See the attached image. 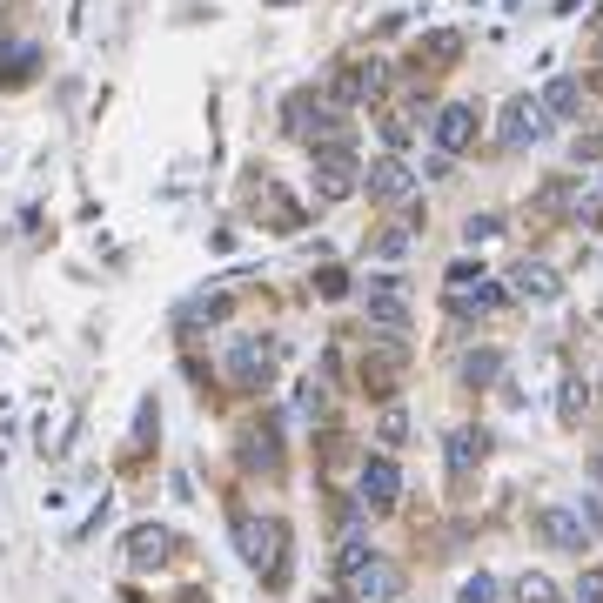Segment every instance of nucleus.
Returning <instances> with one entry per match:
<instances>
[{
	"mask_svg": "<svg viewBox=\"0 0 603 603\" xmlns=\"http://www.w3.org/2000/svg\"><path fill=\"white\" fill-rule=\"evenodd\" d=\"M268 543H275V530H262V523H242V557H248V563H268V557H275Z\"/></svg>",
	"mask_w": 603,
	"mask_h": 603,
	"instance_id": "obj_15",
	"label": "nucleus"
},
{
	"mask_svg": "<svg viewBox=\"0 0 603 603\" xmlns=\"http://www.w3.org/2000/svg\"><path fill=\"white\" fill-rule=\"evenodd\" d=\"M577 108H583V88H577V81H550V88H543V114H563V121H570Z\"/></svg>",
	"mask_w": 603,
	"mask_h": 603,
	"instance_id": "obj_13",
	"label": "nucleus"
},
{
	"mask_svg": "<svg viewBox=\"0 0 603 603\" xmlns=\"http://www.w3.org/2000/svg\"><path fill=\"white\" fill-rule=\"evenodd\" d=\"M496 228H503V222H496V215H469V228H463V235H469V242H490Z\"/></svg>",
	"mask_w": 603,
	"mask_h": 603,
	"instance_id": "obj_20",
	"label": "nucleus"
},
{
	"mask_svg": "<svg viewBox=\"0 0 603 603\" xmlns=\"http://www.w3.org/2000/svg\"><path fill=\"white\" fill-rule=\"evenodd\" d=\"M577 603H603V570H583V583H577Z\"/></svg>",
	"mask_w": 603,
	"mask_h": 603,
	"instance_id": "obj_19",
	"label": "nucleus"
},
{
	"mask_svg": "<svg viewBox=\"0 0 603 603\" xmlns=\"http://www.w3.org/2000/svg\"><path fill=\"white\" fill-rule=\"evenodd\" d=\"M402 429H409L402 423V409H389V416H382V443H402Z\"/></svg>",
	"mask_w": 603,
	"mask_h": 603,
	"instance_id": "obj_22",
	"label": "nucleus"
},
{
	"mask_svg": "<svg viewBox=\"0 0 603 603\" xmlns=\"http://www.w3.org/2000/svg\"><path fill=\"white\" fill-rule=\"evenodd\" d=\"M510 289L523 295V302H550V295H557V275H550V268H543V262H516Z\"/></svg>",
	"mask_w": 603,
	"mask_h": 603,
	"instance_id": "obj_10",
	"label": "nucleus"
},
{
	"mask_svg": "<svg viewBox=\"0 0 603 603\" xmlns=\"http://www.w3.org/2000/svg\"><path fill=\"white\" fill-rule=\"evenodd\" d=\"M423 47H429V54H436V61H449V54H456V47H463V41H456V34H429Z\"/></svg>",
	"mask_w": 603,
	"mask_h": 603,
	"instance_id": "obj_21",
	"label": "nucleus"
},
{
	"mask_svg": "<svg viewBox=\"0 0 603 603\" xmlns=\"http://www.w3.org/2000/svg\"><path fill=\"white\" fill-rule=\"evenodd\" d=\"M516 597H523V603H557V583H550V577H536V570H530V577L516 583Z\"/></svg>",
	"mask_w": 603,
	"mask_h": 603,
	"instance_id": "obj_17",
	"label": "nucleus"
},
{
	"mask_svg": "<svg viewBox=\"0 0 603 603\" xmlns=\"http://www.w3.org/2000/svg\"><path fill=\"white\" fill-rule=\"evenodd\" d=\"M463 376H469V382H496V376H503V356H496V349H483V356L463 362Z\"/></svg>",
	"mask_w": 603,
	"mask_h": 603,
	"instance_id": "obj_16",
	"label": "nucleus"
},
{
	"mask_svg": "<svg viewBox=\"0 0 603 603\" xmlns=\"http://www.w3.org/2000/svg\"><path fill=\"white\" fill-rule=\"evenodd\" d=\"M356 590H362V597H396L402 577L389 570V563H369V570H356Z\"/></svg>",
	"mask_w": 603,
	"mask_h": 603,
	"instance_id": "obj_12",
	"label": "nucleus"
},
{
	"mask_svg": "<svg viewBox=\"0 0 603 603\" xmlns=\"http://www.w3.org/2000/svg\"><path fill=\"white\" fill-rule=\"evenodd\" d=\"M315 188H322V201H342L356 188V155H349L342 141H322V148H315Z\"/></svg>",
	"mask_w": 603,
	"mask_h": 603,
	"instance_id": "obj_3",
	"label": "nucleus"
},
{
	"mask_svg": "<svg viewBox=\"0 0 603 603\" xmlns=\"http://www.w3.org/2000/svg\"><path fill=\"white\" fill-rule=\"evenodd\" d=\"M369 329H389V335L409 329V295H402V275H376V282H369Z\"/></svg>",
	"mask_w": 603,
	"mask_h": 603,
	"instance_id": "obj_2",
	"label": "nucleus"
},
{
	"mask_svg": "<svg viewBox=\"0 0 603 603\" xmlns=\"http://www.w3.org/2000/svg\"><path fill=\"white\" fill-rule=\"evenodd\" d=\"M483 443H490L483 429H456V436H449V469H469V463H483Z\"/></svg>",
	"mask_w": 603,
	"mask_h": 603,
	"instance_id": "obj_11",
	"label": "nucleus"
},
{
	"mask_svg": "<svg viewBox=\"0 0 603 603\" xmlns=\"http://www.w3.org/2000/svg\"><path fill=\"white\" fill-rule=\"evenodd\" d=\"M396 490H402V476H396V463H389V456H376V463H362V503H376V510H389V503H396Z\"/></svg>",
	"mask_w": 603,
	"mask_h": 603,
	"instance_id": "obj_8",
	"label": "nucleus"
},
{
	"mask_svg": "<svg viewBox=\"0 0 603 603\" xmlns=\"http://www.w3.org/2000/svg\"><path fill=\"white\" fill-rule=\"evenodd\" d=\"M161 550H168V530H134V536H128V557H134V563H155Z\"/></svg>",
	"mask_w": 603,
	"mask_h": 603,
	"instance_id": "obj_14",
	"label": "nucleus"
},
{
	"mask_svg": "<svg viewBox=\"0 0 603 603\" xmlns=\"http://www.w3.org/2000/svg\"><path fill=\"white\" fill-rule=\"evenodd\" d=\"M490 597H496V583H490V577H483V570H476V577H469V583H463V603H490Z\"/></svg>",
	"mask_w": 603,
	"mask_h": 603,
	"instance_id": "obj_18",
	"label": "nucleus"
},
{
	"mask_svg": "<svg viewBox=\"0 0 603 603\" xmlns=\"http://www.w3.org/2000/svg\"><path fill=\"white\" fill-rule=\"evenodd\" d=\"M443 295H449V309H456V315H469V309H476V315H490L496 302H503V289H496L483 268H469V262L443 275Z\"/></svg>",
	"mask_w": 603,
	"mask_h": 603,
	"instance_id": "obj_1",
	"label": "nucleus"
},
{
	"mask_svg": "<svg viewBox=\"0 0 603 603\" xmlns=\"http://www.w3.org/2000/svg\"><path fill=\"white\" fill-rule=\"evenodd\" d=\"M536 530L550 536V543H557V550H590V523H583L577 510H557V503H550V510H536Z\"/></svg>",
	"mask_w": 603,
	"mask_h": 603,
	"instance_id": "obj_6",
	"label": "nucleus"
},
{
	"mask_svg": "<svg viewBox=\"0 0 603 603\" xmlns=\"http://www.w3.org/2000/svg\"><path fill=\"white\" fill-rule=\"evenodd\" d=\"M429 134H436V155H463L469 141H476V108H469V101H449V108L429 121Z\"/></svg>",
	"mask_w": 603,
	"mask_h": 603,
	"instance_id": "obj_4",
	"label": "nucleus"
},
{
	"mask_svg": "<svg viewBox=\"0 0 603 603\" xmlns=\"http://www.w3.org/2000/svg\"><path fill=\"white\" fill-rule=\"evenodd\" d=\"M376 88H382V67L376 61H356V67H342V74L329 81V101H335V108H356V101H369Z\"/></svg>",
	"mask_w": 603,
	"mask_h": 603,
	"instance_id": "obj_5",
	"label": "nucleus"
},
{
	"mask_svg": "<svg viewBox=\"0 0 603 603\" xmlns=\"http://www.w3.org/2000/svg\"><path fill=\"white\" fill-rule=\"evenodd\" d=\"M523 141H543V101H510L503 108V148H523Z\"/></svg>",
	"mask_w": 603,
	"mask_h": 603,
	"instance_id": "obj_7",
	"label": "nucleus"
},
{
	"mask_svg": "<svg viewBox=\"0 0 603 603\" xmlns=\"http://www.w3.org/2000/svg\"><path fill=\"white\" fill-rule=\"evenodd\" d=\"M409 188H416V175H409V168H402L396 155H382L376 168H369V195H382V201H402Z\"/></svg>",
	"mask_w": 603,
	"mask_h": 603,
	"instance_id": "obj_9",
	"label": "nucleus"
}]
</instances>
